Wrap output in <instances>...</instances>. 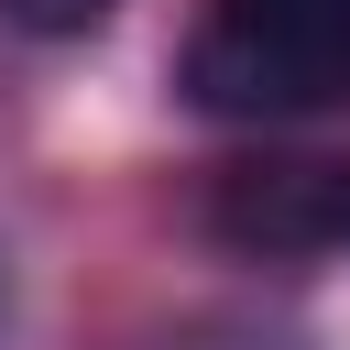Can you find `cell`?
I'll return each mask as SVG.
<instances>
[{
    "mask_svg": "<svg viewBox=\"0 0 350 350\" xmlns=\"http://www.w3.org/2000/svg\"><path fill=\"white\" fill-rule=\"evenodd\" d=\"M186 98L219 120H306L350 98V0H208Z\"/></svg>",
    "mask_w": 350,
    "mask_h": 350,
    "instance_id": "obj_1",
    "label": "cell"
},
{
    "mask_svg": "<svg viewBox=\"0 0 350 350\" xmlns=\"http://www.w3.org/2000/svg\"><path fill=\"white\" fill-rule=\"evenodd\" d=\"M208 230L230 252H350V153H295V164H241L208 197Z\"/></svg>",
    "mask_w": 350,
    "mask_h": 350,
    "instance_id": "obj_2",
    "label": "cell"
},
{
    "mask_svg": "<svg viewBox=\"0 0 350 350\" xmlns=\"http://www.w3.org/2000/svg\"><path fill=\"white\" fill-rule=\"evenodd\" d=\"M0 22H22V33H44V44H66V33L109 22V0H0Z\"/></svg>",
    "mask_w": 350,
    "mask_h": 350,
    "instance_id": "obj_3",
    "label": "cell"
}]
</instances>
